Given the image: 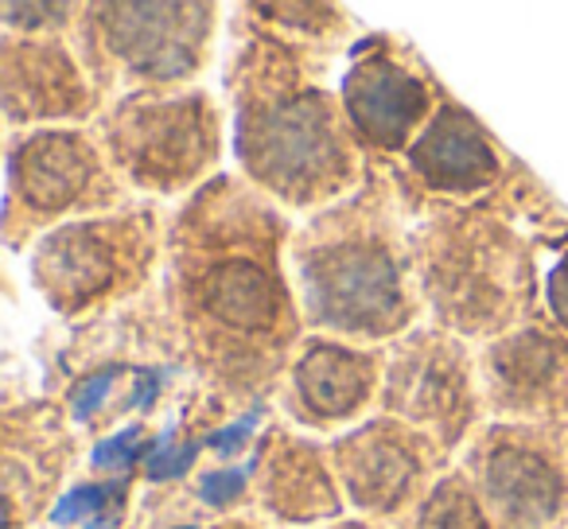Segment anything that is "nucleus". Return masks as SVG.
<instances>
[{"label": "nucleus", "instance_id": "obj_1", "mask_svg": "<svg viewBox=\"0 0 568 529\" xmlns=\"http://www.w3.org/2000/svg\"><path fill=\"white\" fill-rule=\"evenodd\" d=\"M199 448H203V444H191V448H172V436H160V440L144 451V459H149V475H152V479H175V475L187 471Z\"/></svg>", "mask_w": 568, "mask_h": 529}, {"label": "nucleus", "instance_id": "obj_2", "mask_svg": "<svg viewBox=\"0 0 568 529\" xmlns=\"http://www.w3.org/2000/svg\"><path fill=\"white\" fill-rule=\"evenodd\" d=\"M118 495V490H105V487H79L71 490L67 498H59L55 513L51 518L55 521H79V518H94V513L105 510V502Z\"/></svg>", "mask_w": 568, "mask_h": 529}, {"label": "nucleus", "instance_id": "obj_3", "mask_svg": "<svg viewBox=\"0 0 568 529\" xmlns=\"http://www.w3.org/2000/svg\"><path fill=\"white\" fill-rule=\"evenodd\" d=\"M136 456H144L141 451V428H125V433L110 436V440H102L94 448V467H125L133 464Z\"/></svg>", "mask_w": 568, "mask_h": 529}, {"label": "nucleus", "instance_id": "obj_4", "mask_svg": "<svg viewBox=\"0 0 568 529\" xmlns=\"http://www.w3.org/2000/svg\"><path fill=\"white\" fill-rule=\"evenodd\" d=\"M113 378H118V370H102L98 378H90L87 386H82L79 394H74V417L87 420L90 413H94L98 405H102V397H105V389L113 386Z\"/></svg>", "mask_w": 568, "mask_h": 529}, {"label": "nucleus", "instance_id": "obj_5", "mask_svg": "<svg viewBox=\"0 0 568 529\" xmlns=\"http://www.w3.org/2000/svg\"><path fill=\"white\" fill-rule=\"evenodd\" d=\"M242 482H245V471H222V475H206L203 479V502H211V506H222V502H230V498L242 490Z\"/></svg>", "mask_w": 568, "mask_h": 529}, {"label": "nucleus", "instance_id": "obj_6", "mask_svg": "<svg viewBox=\"0 0 568 529\" xmlns=\"http://www.w3.org/2000/svg\"><path fill=\"white\" fill-rule=\"evenodd\" d=\"M253 425H257V413H253V417H245V420H237V425L222 428V433H214L206 444H211V448L219 451V456H234V451L242 448V444L253 436Z\"/></svg>", "mask_w": 568, "mask_h": 529}, {"label": "nucleus", "instance_id": "obj_7", "mask_svg": "<svg viewBox=\"0 0 568 529\" xmlns=\"http://www.w3.org/2000/svg\"><path fill=\"white\" fill-rule=\"evenodd\" d=\"M156 386H160L156 370H141V389H136L133 405H149V401H152V394H156Z\"/></svg>", "mask_w": 568, "mask_h": 529}]
</instances>
